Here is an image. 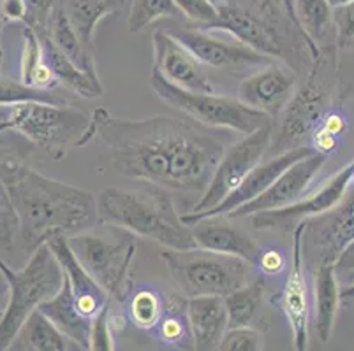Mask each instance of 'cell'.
Listing matches in <instances>:
<instances>
[{
	"instance_id": "cell-5",
	"label": "cell",
	"mask_w": 354,
	"mask_h": 351,
	"mask_svg": "<svg viewBox=\"0 0 354 351\" xmlns=\"http://www.w3.org/2000/svg\"><path fill=\"white\" fill-rule=\"evenodd\" d=\"M340 97L339 83V48L328 44L321 48L319 54L307 70L305 81L298 85L295 95L282 112L277 132L272 130V143L268 153L279 154L295 148L307 146L314 128L323 116L335 108Z\"/></svg>"
},
{
	"instance_id": "cell-49",
	"label": "cell",
	"mask_w": 354,
	"mask_h": 351,
	"mask_svg": "<svg viewBox=\"0 0 354 351\" xmlns=\"http://www.w3.org/2000/svg\"><path fill=\"white\" fill-rule=\"evenodd\" d=\"M282 2H284L286 4V8H288V11L291 12L292 16H295V8H292V0H282ZM296 19V18H295Z\"/></svg>"
},
{
	"instance_id": "cell-16",
	"label": "cell",
	"mask_w": 354,
	"mask_h": 351,
	"mask_svg": "<svg viewBox=\"0 0 354 351\" xmlns=\"http://www.w3.org/2000/svg\"><path fill=\"white\" fill-rule=\"evenodd\" d=\"M298 76L300 74L291 67L273 60L256 69V72L240 83L238 101L273 120L281 114L282 109L295 95L298 88Z\"/></svg>"
},
{
	"instance_id": "cell-37",
	"label": "cell",
	"mask_w": 354,
	"mask_h": 351,
	"mask_svg": "<svg viewBox=\"0 0 354 351\" xmlns=\"http://www.w3.org/2000/svg\"><path fill=\"white\" fill-rule=\"evenodd\" d=\"M218 350L222 351H259L263 350V339L257 328L240 327L227 328L222 337Z\"/></svg>"
},
{
	"instance_id": "cell-9",
	"label": "cell",
	"mask_w": 354,
	"mask_h": 351,
	"mask_svg": "<svg viewBox=\"0 0 354 351\" xmlns=\"http://www.w3.org/2000/svg\"><path fill=\"white\" fill-rule=\"evenodd\" d=\"M71 251L109 297L117 301L136 253V236L120 227L97 223L66 237Z\"/></svg>"
},
{
	"instance_id": "cell-47",
	"label": "cell",
	"mask_w": 354,
	"mask_h": 351,
	"mask_svg": "<svg viewBox=\"0 0 354 351\" xmlns=\"http://www.w3.org/2000/svg\"><path fill=\"white\" fill-rule=\"evenodd\" d=\"M340 304L347 305V308H354V283L340 288Z\"/></svg>"
},
{
	"instance_id": "cell-23",
	"label": "cell",
	"mask_w": 354,
	"mask_h": 351,
	"mask_svg": "<svg viewBox=\"0 0 354 351\" xmlns=\"http://www.w3.org/2000/svg\"><path fill=\"white\" fill-rule=\"evenodd\" d=\"M335 263L314 265V330L321 343H328L333 334L340 309V285L335 278Z\"/></svg>"
},
{
	"instance_id": "cell-44",
	"label": "cell",
	"mask_w": 354,
	"mask_h": 351,
	"mask_svg": "<svg viewBox=\"0 0 354 351\" xmlns=\"http://www.w3.org/2000/svg\"><path fill=\"white\" fill-rule=\"evenodd\" d=\"M346 50H354V46ZM339 83L340 99L354 95V54L353 58H346L339 53Z\"/></svg>"
},
{
	"instance_id": "cell-26",
	"label": "cell",
	"mask_w": 354,
	"mask_h": 351,
	"mask_svg": "<svg viewBox=\"0 0 354 351\" xmlns=\"http://www.w3.org/2000/svg\"><path fill=\"white\" fill-rule=\"evenodd\" d=\"M9 350L15 351H76L78 344L64 336L39 309L28 314L12 339Z\"/></svg>"
},
{
	"instance_id": "cell-18",
	"label": "cell",
	"mask_w": 354,
	"mask_h": 351,
	"mask_svg": "<svg viewBox=\"0 0 354 351\" xmlns=\"http://www.w3.org/2000/svg\"><path fill=\"white\" fill-rule=\"evenodd\" d=\"M354 239V192L319 217L308 218L304 230V250L310 248L314 262H333Z\"/></svg>"
},
{
	"instance_id": "cell-3",
	"label": "cell",
	"mask_w": 354,
	"mask_h": 351,
	"mask_svg": "<svg viewBox=\"0 0 354 351\" xmlns=\"http://www.w3.org/2000/svg\"><path fill=\"white\" fill-rule=\"evenodd\" d=\"M215 9L217 18L201 30L224 32L298 74L310 69L319 54L321 48L304 34L282 0H224Z\"/></svg>"
},
{
	"instance_id": "cell-17",
	"label": "cell",
	"mask_w": 354,
	"mask_h": 351,
	"mask_svg": "<svg viewBox=\"0 0 354 351\" xmlns=\"http://www.w3.org/2000/svg\"><path fill=\"white\" fill-rule=\"evenodd\" d=\"M310 153H314V150H312L310 146H300L295 148V150L284 151V153L273 154L272 159L266 160V162H259L249 174H247L245 178H243V181L224 199V201H221L215 208L208 209V211L182 214L183 223L192 225L194 221L201 220V218L227 217V214L233 212L234 209L241 208V205L247 204V202L259 197L261 193L266 192L268 186L272 185L288 167H291L292 163L298 162V160L305 159V157Z\"/></svg>"
},
{
	"instance_id": "cell-34",
	"label": "cell",
	"mask_w": 354,
	"mask_h": 351,
	"mask_svg": "<svg viewBox=\"0 0 354 351\" xmlns=\"http://www.w3.org/2000/svg\"><path fill=\"white\" fill-rule=\"evenodd\" d=\"M50 102V104H67L64 92L59 90H37L25 85L20 79H9L0 76V108H9L20 102Z\"/></svg>"
},
{
	"instance_id": "cell-25",
	"label": "cell",
	"mask_w": 354,
	"mask_h": 351,
	"mask_svg": "<svg viewBox=\"0 0 354 351\" xmlns=\"http://www.w3.org/2000/svg\"><path fill=\"white\" fill-rule=\"evenodd\" d=\"M48 39H50L53 46L67 58L78 69L85 70L92 77H97V63L94 58V48L86 46L82 43V39L76 35V32L71 27L69 19H67L66 12H64L62 2L55 6L51 11L50 18H48L46 28L43 32Z\"/></svg>"
},
{
	"instance_id": "cell-42",
	"label": "cell",
	"mask_w": 354,
	"mask_h": 351,
	"mask_svg": "<svg viewBox=\"0 0 354 351\" xmlns=\"http://www.w3.org/2000/svg\"><path fill=\"white\" fill-rule=\"evenodd\" d=\"M286 265H288V259H286L284 251L277 250V248H268V250L259 251V257H257V262L254 267L265 276H279L284 272Z\"/></svg>"
},
{
	"instance_id": "cell-15",
	"label": "cell",
	"mask_w": 354,
	"mask_h": 351,
	"mask_svg": "<svg viewBox=\"0 0 354 351\" xmlns=\"http://www.w3.org/2000/svg\"><path fill=\"white\" fill-rule=\"evenodd\" d=\"M354 172V160H351L346 167L335 172L314 195L308 199L295 202L282 209L273 211H263L252 214V227L257 230H272V228H288L295 227L298 221L308 220V218L319 217L323 212L330 211L331 208L339 204L347 193Z\"/></svg>"
},
{
	"instance_id": "cell-43",
	"label": "cell",
	"mask_w": 354,
	"mask_h": 351,
	"mask_svg": "<svg viewBox=\"0 0 354 351\" xmlns=\"http://www.w3.org/2000/svg\"><path fill=\"white\" fill-rule=\"evenodd\" d=\"M335 278L339 281L340 288L354 283V239L340 251V255L335 260Z\"/></svg>"
},
{
	"instance_id": "cell-40",
	"label": "cell",
	"mask_w": 354,
	"mask_h": 351,
	"mask_svg": "<svg viewBox=\"0 0 354 351\" xmlns=\"http://www.w3.org/2000/svg\"><path fill=\"white\" fill-rule=\"evenodd\" d=\"M175 4L189 27H205L217 18V9L208 0H175Z\"/></svg>"
},
{
	"instance_id": "cell-6",
	"label": "cell",
	"mask_w": 354,
	"mask_h": 351,
	"mask_svg": "<svg viewBox=\"0 0 354 351\" xmlns=\"http://www.w3.org/2000/svg\"><path fill=\"white\" fill-rule=\"evenodd\" d=\"M6 109L0 118V134L15 132L35 148L46 151L53 160L66 159L73 148H83L90 114L69 104L20 102Z\"/></svg>"
},
{
	"instance_id": "cell-21",
	"label": "cell",
	"mask_w": 354,
	"mask_h": 351,
	"mask_svg": "<svg viewBox=\"0 0 354 351\" xmlns=\"http://www.w3.org/2000/svg\"><path fill=\"white\" fill-rule=\"evenodd\" d=\"M192 237L196 244L205 250L233 255L243 259L250 265H256L261 246L249 234L233 227L230 221L221 220V217L201 218L191 225Z\"/></svg>"
},
{
	"instance_id": "cell-20",
	"label": "cell",
	"mask_w": 354,
	"mask_h": 351,
	"mask_svg": "<svg viewBox=\"0 0 354 351\" xmlns=\"http://www.w3.org/2000/svg\"><path fill=\"white\" fill-rule=\"evenodd\" d=\"M46 244L51 248L53 255L57 257L59 263L62 265L64 278L69 283L74 302H76L80 311H82L86 318L92 320V318L101 311L102 305L108 301H111V297H109L104 290H102V286L86 272L85 267L78 262V259H76L73 251H71L66 237H53V239L48 241Z\"/></svg>"
},
{
	"instance_id": "cell-19",
	"label": "cell",
	"mask_w": 354,
	"mask_h": 351,
	"mask_svg": "<svg viewBox=\"0 0 354 351\" xmlns=\"http://www.w3.org/2000/svg\"><path fill=\"white\" fill-rule=\"evenodd\" d=\"M152 48L153 69L159 70L167 81L189 92H215L214 83L208 79L194 54L166 28L153 32Z\"/></svg>"
},
{
	"instance_id": "cell-28",
	"label": "cell",
	"mask_w": 354,
	"mask_h": 351,
	"mask_svg": "<svg viewBox=\"0 0 354 351\" xmlns=\"http://www.w3.org/2000/svg\"><path fill=\"white\" fill-rule=\"evenodd\" d=\"M39 37L41 43H43V50L44 54H46L48 63L53 69L55 77H57L60 86H64L67 92H73V95L82 97V99H97V97H102L104 88L101 85V79L92 77L85 70L78 69L53 46V43L46 35L39 34Z\"/></svg>"
},
{
	"instance_id": "cell-41",
	"label": "cell",
	"mask_w": 354,
	"mask_h": 351,
	"mask_svg": "<svg viewBox=\"0 0 354 351\" xmlns=\"http://www.w3.org/2000/svg\"><path fill=\"white\" fill-rule=\"evenodd\" d=\"M25 9H27V19L25 25L37 34H43L46 28L48 18H50L51 11L60 0H24Z\"/></svg>"
},
{
	"instance_id": "cell-2",
	"label": "cell",
	"mask_w": 354,
	"mask_h": 351,
	"mask_svg": "<svg viewBox=\"0 0 354 351\" xmlns=\"http://www.w3.org/2000/svg\"><path fill=\"white\" fill-rule=\"evenodd\" d=\"M4 186L28 257L53 237H69L99 223L97 199L86 190L48 178L16 160H0Z\"/></svg>"
},
{
	"instance_id": "cell-32",
	"label": "cell",
	"mask_w": 354,
	"mask_h": 351,
	"mask_svg": "<svg viewBox=\"0 0 354 351\" xmlns=\"http://www.w3.org/2000/svg\"><path fill=\"white\" fill-rule=\"evenodd\" d=\"M185 304L187 299H173V302L166 304L162 320L156 327L160 343L176 350H194Z\"/></svg>"
},
{
	"instance_id": "cell-7",
	"label": "cell",
	"mask_w": 354,
	"mask_h": 351,
	"mask_svg": "<svg viewBox=\"0 0 354 351\" xmlns=\"http://www.w3.org/2000/svg\"><path fill=\"white\" fill-rule=\"evenodd\" d=\"M0 276L8 285V302L0 321V351H6L28 314L59 292L64 270L51 248L41 244L20 270L11 269L0 259Z\"/></svg>"
},
{
	"instance_id": "cell-36",
	"label": "cell",
	"mask_w": 354,
	"mask_h": 351,
	"mask_svg": "<svg viewBox=\"0 0 354 351\" xmlns=\"http://www.w3.org/2000/svg\"><path fill=\"white\" fill-rule=\"evenodd\" d=\"M113 299L106 302L90 323L88 350L92 351H113Z\"/></svg>"
},
{
	"instance_id": "cell-51",
	"label": "cell",
	"mask_w": 354,
	"mask_h": 351,
	"mask_svg": "<svg viewBox=\"0 0 354 351\" xmlns=\"http://www.w3.org/2000/svg\"><path fill=\"white\" fill-rule=\"evenodd\" d=\"M208 2H212V4H214V6H218V4H222L224 0H208Z\"/></svg>"
},
{
	"instance_id": "cell-10",
	"label": "cell",
	"mask_w": 354,
	"mask_h": 351,
	"mask_svg": "<svg viewBox=\"0 0 354 351\" xmlns=\"http://www.w3.org/2000/svg\"><path fill=\"white\" fill-rule=\"evenodd\" d=\"M150 86L164 104L217 130H231L238 134H252L257 128L272 123V118L249 108L238 99L218 95L217 92H189L169 83L159 70L152 67Z\"/></svg>"
},
{
	"instance_id": "cell-29",
	"label": "cell",
	"mask_w": 354,
	"mask_h": 351,
	"mask_svg": "<svg viewBox=\"0 0 354 351\" xmlns=\"http://www.w3.org/2000/svg\"><path fill=\"white\" fill-rule=\"evenodd\" d=\"M20 81L37 90H59L60 85L55 77L44 54L43 43L39 34L25 27L24 46H21L20 60Z\"/></svg>"
},
{
	"instance_id": "cell-4",
	"label": "cell",
	"mask_w": 354,
	"mask_h": 351,
	"mask_svg": "<svg viewBox=\"0 0 354 351\" xmlns=\"http://www.w3.org/2000/svg\"><path fill=\"white\" fill-rule=\"evenodd\" d=\"M99 223L131 232L166 250L196 248L191 225L183 223L171 195L160 188H106L97 199Z\"/></svg>"
},
{
	"instance_id": "cell-48",
	"label": "cell",
	"mask_w": 354,
	"mask_h": 351,
	"mask_svg": "<svg viewBox=\"0 0 354 351\" xmlns=\"http://www.w3.org/2000/svg\"><path fill=\"white\" fill-rule=\"evenodd\" d=\"M331 4V8H339V6H344L347 4V2H351V0H328Z\"/></svg>"
},
{
	"instance_id": "cell-52",
	"label": "cell",
	"mask_w": 354,
	"mask_h": 351,
	"mask_svg": "<svg viewBox=\"0 0 354 351\" xmlns=\"http://www.w3.org/2000/svg\"><path fill=\"white\" fill-rule=\"evenodd\" d=\"M2 317H4V309H0V321H2Z\"/></svg>"
},
{
	"instance_id": "cell-8",
	"label": "cell",
	"mask_w": 354,
	"mask_h": 351,
	"mask_svg": "<svg viewBox=\"0 0 354 351\" xmlns=\"http://www.w3.org/2000/svg\"><path fill=\"white\" fill-rule=\"evenodd\" d=\"M162 259L185 299L205 295L226 297L249 283L252 267L243 259L199 246L189 250H164Z\"/></svg>"
},
{
	"instance_id": "cell-35",
	"label": "cell",
	"mask_w": 354,
	"mask_h": 351,
	"mask_svg": "<svg viewBox=\"0 0 354 351\" xmlns=\"http://www.w3.org/2000/svg\"><path fill=\"white\" fill-rule=\"evenodd\" d=\"M175 0H133L129 12V32L138 34L162 18H178Z\"/></svg>"
},
{
	"instance_id": "cell-39",
	"label": "cell",
	"mask_w": 354,
	"mask_h": 351,
	"mask_svg": "<svg viewBox=\"0 0 354 351\" xmlns=\"http://www.w3.org/2000/svg\"><path fill=\"white\" fill-rule=\"evenodd\" d=\"M16 236H18V220L9 204L4 186L0 185V259L2 253L12 250Z\"/></svg>"
},
{
	"instance_id": "cell-45",
	"label": "cell",
	"mask_w": 354,
	"mask_h": 351,
	"mask_svg": "<svg viewBox=\"0 0 354 351\" xmlns=\"http://www.w3.org/2000/svg\"><path fill=\"white\" fill-rule=\"evenodd\" d=\"M0 19L4 23H25L27 9L24 0H0Z\"/></svg>"
},
{
	"instance_id": "cell-1",
	"label": "cell",
	"mask_w": 354,
	"mask_h": 351,
	"mask_svg": "<svg viewBox=\"0 0 354 351\" xmlns=\"http://www.w3.org/2000/svg\"><path fill=\"white\" fill-rule=\"evenodd\" d=\"M217 128L194 120L153 116L145 120L117 118L106 108L90 112L83 146L99 139L113 166L127 178L176 193L207 190L215 167L227 148Z\"/></svg>"
},
{
	"instance_id": "cell-50",
	"label": "cell",
	"mask_w": 354,
	"mask_h": 351,
	"mask_svg": "<svg viewBox=\"0 0 354 351\" xmlns=\"http://www.w3.org/2000/svg\"><path fill=\"white\" fill-rule=\"evenodd\" d=\"M2 27H4V21L0 19V30H2ZM0 67H2V48H0Z\"/></svg>"
},
{
	"instance_id": "cell-31",
	"label": "cell",
	"mask_w": 354,
	"mask_h": 351,
	"mask_svg": "<svg viewBox=\"0 0 354 351\" xmlns=\"http://www.w3.org/2000/svg\"><path fill=\"white\" fill-rule=\"evenodd\" d=\"M295 18L317 48L328 46V37H335L333 27V8L328 0H292Z\"/></svg>"
},
{
	"instance_id": "cell-11",
	"label": "cell",
	"mask_w": 354,
	"mask_h": 351,
	"mask_svg": "<svg viewBox=\"0 0 354 351\" xmlns=\"http://www.w3.org/2000/svg\"><path fill=\"white\" fill-rule=\"evenodd\" d=\"M272 130L273 121L257 128L252 134L243 135L240 141L226 148L212 174L207 190L201 193V197L198 199L191 212H203L215 208L243 181L247 174L265 159V154H268Z\"/></svg>"
},
{
	"instance_id": "cell-46",
	"label": "cell",
	"mask_w": 354,
	"mask_h": 351,
	"mask_svg": "<svg viewBox=\"0 0 354 351\" xmlns=\"http://www.w3.org/2000/svg\"><path fill=\"white\" fill-rule=\"evenodd\" d=\"M319 125L323 128H326L328 132H331L337 137H342L347 130H349V120H347V116L344 114L340 109L333 108L323 116V120L319 121Z\"/></svg>"
},
{
	"instance_id": "cell-53",
	"label": "cell",
	"mask_w": 354,
	"mask_h": 351,
	"mask_svg": "<svg viewBox=\"0 0 354 351\" xmlns=\"http://www.w3.org/2000/svg\"><path fill=\"white\" fill-rule=\"evenodd\" d=\"M2 294H4V290H2V288H0V297H2Z\"/></svg>"
},
{
	"instance_id": "cell-27",
	"label": "cell",
	"mask_w": 354,
	"mask_h": 351,
	"mask_svg": "<svg viewBox=\"0 0 354 351\" xmlns=\"http://www.w3.org/2000/svg\"><path fill=\"white\" fill-rule=\"evenodd\" d=\"M71 27L82 43L94 48V34L102 19L122 11L127 0H60Z\"/></svg>"
},
{
	"instance_id": "cell-24",
	"label": "cell",
	"mask_w": 354,
	"mask_h": 351,
	"mask_svg": "<svg viewBox=\"0 0 354 351\" xmlns=\"http://www.w3.org/2000/svg\"><path fill=\"white\" fill-rule=\"evenodd\" d=\"M37 309L55 327L59 328L64 336L74 341L82 350H88L90 323H92V320L86 318L78 309L66 278H64L59 292L48 301H44Z\"/></svg>"
},
{
	"instance_id": "cell-33",
	"label": "cell",
	"mask_w": 354,
	"mask_h": 351,
	"mask_svg": "<svg viewBox=\"0 0 354 351\" xmlns=\"http://www.w3.org/2000/svg\"><path fill=\"white\" fill-rule=\"evenodd\" d=\"M166 299L159 290L138 288L127 301L129 321L140 330H156L166 311Z\"/></svg>"
},
{
	"instance_id": "cell-12",
	"label": "cell",
	"mask_w": 354,
	"mask_h": 351,
	"mask_svg": "<svg viewBox=\"0 0 354 351\" xmlns=\"http://www.w3.org/2000/svg\"><path fill=\"white\" fill-rule=\"evenodd\" d=\"M167 32L180 41L196 57L203 67H212L218 70L238 72L245 69H259L266 63L273 62V58L257 53L252 48L214 35L210 30H201L196 27H171Z\"/></svg>"
},
{
	"instance_id": "cell-22",
	"label": "cell",
	"mask_w": 354,
	"mask_h": 351,
	"mask_svg": "<svg viewBox=\"0 0 354 351\" xmlns=\"http://www.w3.org/2000/svg\"><path fill=\"white\" fill-rule=\"evenodd\" d=\"M189 327H191L194 350H218L222 337L227 330V313L224 297L205 295L191 297L185 304Z\"/></svg>"
},
{
	"instance_id": "cell-38",
	"label": "cell",
	"mask_w": 354,
	"mask_h": 351,
	"mask_svg": "<svg viewBox=\"0 0 354 351\" xmlns=\"http://www.w3.org/2000/svg\"><path fill=\"white\" fill-rule=\"evenodd\" d=\"M335 44L339 50L354 46V0L333 8Z\"/></svg>"
},
{
	"instance_id": "cell-14",
	"label": "cell",
	"mask_w": 354,
	"mask_h": 351,
	"mask_svg": "<svg viewBox=\"0 0 354 351\" xmlns=\"http://www.w3.org/2000/svg\"><path fill=\"white\" fill-rule=\"evenodd\" d=\"M326 154L317 153V151L307 154L305 159L298 160V162L292 163L291 167H288V169L268 186L266 192L261 193L259 197L247 202V204H243L241 208L230 212L227 217L222 218L252 217L256 212L288 208V205L301 201L305 192H307V188L312 185L315 176L319 174V170L323 169V166L326 163Z\"/></svg>"
},
{
	"instance_id": "cell-30",
	"label": "cell",
	"mask_w": 354,
	"mask_h": 351,
	"mask_svg": "<svg viewBox=\"0 0 354 351\" xmlns=\"http://www.w3.org/2000/svg\"><path fill=\"white\" fill-rule=\"evenodd\" d=\"M265 302V279L256 278L241 288L234 290L224 297L227 313V328L252 327L256 328L257 321L263 313Z\"/></svg>"
},
{
	"instance_id": "cell-13",
	"label": "cell",
	"mask_w": 354,
	"mask_h": 351,
	"mask_svg": "<svg viewBox=\"0 0 354 351\" xmlns=\"http://www.w3.org/2000/svg\"><path fill=\"white\" fill-rule=\"evenodd\" d=\"M307 220L298 221L292 230V257L284 288L277 297L273 305L279 308L288 320L292 332V341L298 351H305L310 339V304H308V285L305 276L304 255V230Z\"/></svg>"
}]
</instances>
